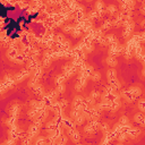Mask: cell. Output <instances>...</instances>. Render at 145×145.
<instances>
[{"label": "cell", "mask_w": 145, "mask_h": 145, "mask_svg": "<svg viewBox=\"0 0 145 145\" xmlns=\"http://www.w3.org/2000/svg\"><path fill=\"white\" fill-rule=\"evenodd\" d=\"M142 91L140 87H132V89H129L128 91H127V94H130V99H132V101L134 100V99L136 98V96L141 95Z\"/></svg>", "instance_id": "obj_1"}, {"label": "cell", "mask_w": 145, "mask_h": 145, "mask_svg": "<svg viewBox=\"0 0 145 145\" xmlns=\"http://www.w3.org/2000/svg\"><path fill=\"white\" fill-rule=\"evenodd\" d=\"M69 135H70V138H72L74 142H78L79 138H81V136H79V133H78L76 129H74V128L69 130Z\"/></svg>", "instance_id": "obj_2"}, {"label": "cell", "mask_w": 145, "mask_h": 145, "mask_svg": "<svg viewBox=\"0 0 145 145\" xmlns=\"http://www.w3.org/2000/svg\"><path fill=\"white\" fill-rule=\"evenodd\" d=\"M74 72H75V68L73 66H66L64 68V74L66 75V77H69V76H72Z\"/></svg>", "instance_id": "obj_3"}, {"label": "cell", "mask_w": 145, "mask_h": 145, "mask_svg": "<svg viewBox=\"0 0 145 145\" xmlns=\"http://www.w3.org/2000/svg\"><path fill=\"white\" fill-rule=\"evenodd\" d=\"M33 89H34V93H35V94H38V95H43V86H42V85L35 84V85L33 86Z\"/></svg>", "instance_id": "obj_4"}, {"label": "cell", "mask_w": 145, "mask_h": 145, "mask_svg": "<svg viewBox=\"0 0 145 145\" xmlns=\"http://www.w3.org/2000/svg\"><path fill=\"white\" fill-rule=\"evenodd\" d=\"M134 118H135L136 123H138V124H141V125H144V115H143V112L136 113Z\"/></svg>", "instance_id": "obj_5"}, {"label": "cell", "mask_w": 145, "mask_h": 145, "mask_svg": "<svg viewBox=\"0 0 145 145\" xmlns=\"http://www.w3.org/2000/svg\"><path fill=\"white\" fill-rule=\"evenodd\" d=\"M95 130H96V127H95L92 123H90L86 127H85V132H86L87 134H93V133H94Z\"/></svg>", "instance_id": "obj_6"}, {"label": "cell", "mask_w": 145, "mask_h": 145, "mask_svg": "<svg viewBox=\"0 0 145 145\" xmlns=\"http://www.w3.org/2000/svg\"><path fill=\"white\" fill-rule=\"evenodd\" d=\"M107 62H108V65H109V66L115 67L116 65H117V59H116L113 56H109L107 58Z\"/></svg>", "instance_id": "obj_7"}, {"label": "cell", "mask_w": 145, "mask_h": 145, "mask_svg": "<svg viewBox=\"0 0 145 145\" xmlns=\"http://www.w3.org/2000/svg\"><path fill=\"white\" fill-rule=\"evenodd\" d=\"M107 13L109 14V15H115V14L117 13V7H116L115 5H109L107 7Z\"/></svg>", "instance_id": "obj_8"}, {"label": "cell", "mask_w": 145, "mask_h": 145, "mask_svg": "<svg viewBox=\"0 0 145 145\" xmlns=\"http://www.w3.org/2000/svg\"><path fill=\"white\" fill-rule=\"evenodd\" d=\"M81 33H82V28H81V26H74L73 31H72V34H73L74 38H77V36H78Z\"/></svg>", "instance_id": "obj_9"}, {"label": "cell", "mask_w": 145, "mask_h": 145, "mask_svg": "<svg viewBox=\"0 0 145 145\" xmlns=\"http://www.w3.org/2000/svg\"><path fill=\"white\" fill-rule=\"evenodd\" d=\"M113 26V24H112V21H106L104 22V24L102 25V31H107V30H109V28H111Z\"/></svg>", "instance_id": "obj_10"}, {"label": "cell", "mask_w": 145, "mask_h": 145, "mask_svg": "<svg viewBox=\"0 0 145 145\" xmlns=\"http://www.w3.org/2000/svg\"><path fill=\"white\" fill-rule=\"evenodd\" d=\"M84 120H85V116L82 115V113H79L77 117H75V123L77 125H82L84 123Z\"/></svg>", "instance_id": "obj_11"}, {"label": "cell", "mask_w": 145, "mask_h": 145, "mask_svg": "<svg viewBox=\"0 0 145 145\" xmlns=\"http://www.w3.org/2000/svg\"><path fill=\"white\" fill-rule=\"evenodd\" d=\"M110 84H111V87H112V89H116V90L120 89V83H119V82H117V79H116V78L111 79Z\"/></svg>", "instance_id": "obj_12"}, {"label": "cell", "mask_w": 145, "mask_h": 145, "mask_svg": "<svg viewBox=\"0 0 145 145\" xmlns=\"http://www.w3.org/2000/svg\"><path fill=\"white\" fill-rule=\"evenodd\" d=\"M10 112L13 113V116L15 117L17 113L19 112V106H18V104H14V106L11 107V109H10Z\"/></svg>", "instance_id": "obj_13"}, {"label": "cell", "mask_w": 145, "mask_h": 145, "mask_svg": "<svg viewBox=\"0 0 145 145\" xmlns=\"http://www.w3.org/2000/svg\"><path fill=\"white\" fill-rule=\"evenodd\" d=\"M107 42H109V43H111V44H117L118 43V41H117V39H116L115 35H109L108 36Z\"/></svg>", "instance_id": "obj_14"}, {"label": "cell", "mask_w": 145, "mask_h": 145, "mask_svg": "<svg viewBox=\"0 0 145 145\" xmlns=\"http://www.w3.org/2000/svg\"><path fill=\"white\" fill-rule=\"evenodd\" d=\"M100 78H101V74H100V73H98V72L92 73V75H91V79H92V81H94V82L99 81Z\"/></svg>", "instance_id": "obj_15"}, {"label": "cell", "mask_w": 145, "mask_h": 145, "mask_svg": "<svg viewBox=\"0 0 145 145\" xmlns=\"http://www.w3.org/2000/svg\"><path fill=\"white\" fill-rule=\"evenodd\" d=\"M103 7H104V4H103V1H101V0H99V1L95 4V9L98 11H102Z\"/></svg>", "instance_id": "obj_16"}, {"label": "cell", "mask_w": 145, "mask_h": 145, "mask_svg": "<svg viewBox=\"0 0 145 145\" xmlns=\"http://www.w3.org/2000/svg\"><path fill=\"white\" fill-rule=\"evenodd\" d=\"M27 75H28V72H27V70H24V72H22L21 74H19V76H17V81H18V82L22 81V79H24Z\"/></svg>", "instance_id": "obj_17"}, {"label": "cell", "mask_w": 145, "mask_h": 145, "mask_svg": "<svg viewBox=\"0 0 145 145\" xmlns=\"http://www.w3.org/2000/svg\"><path fill=\"white\" fill-rule=\"evenodd\" d=\"M108 78H109V79L116 78V70H115V69H110V70H108Z\"/></svg>", "instance_id": "obj_18"}, {"label": "cell", "mask_w": 145, "mask_h": 145, "mask_svg": "<svg viewBox=\"0 0 145 145\" xmlns=\"http://www.w3.org/2000/svg\"><path fill=\"white\" fill-rule=\"evenodd\" d=\"M66 76H64V75H60V76H58L57 77V84H64L65 83V81H66Z\"/></svg>", "instance_id": "obj_19"}, {"label": "cell", "mask_w": 145, "mask_h": 145, "mask_svg": "<svg viewBox=\"0 0 145 145\" xmlns=\"http://www.w3.org/2000/svg\"><path fill=\"white\" fill-rule=\"evenodd\" d=\"M73 28H74L73 25H65V26L62 27V30H64L65 33H72Z\"/></svg>", "instance_id": "obj_20"}, {"label": "cell", "mask_w": 145, "mask_h": 145, "mask_svg": "<svg viewBox=\"0 0 145 145\" xmlns=\"http://www.w3.org/2000/svg\"><path fill=\"white\" fill-rule=\"evenodd\" d=\"M120 124L123 125V126L125 127H127V125H129V121H128V118L127 117H121L120 119Z\"/></svg>", "instance_id": "obj_21"}, {"label": "cell", "mask_w": 145, "mask_h": 145, "mask_svg": "<svg viewBox=\"0 0 145 145\" xmlns=\"http://www.w3.org/2000/svg\"><path fill=\"white\" fill-rule=\"evenodd\" d=\"M102 130L104 132V134H109V132H110V128H109V125L108 124H103L102 125Z\"/></svg>", "instance_id": "obj_22"}, {"label": "cell", "mask_w": 145, "mask_h": 145, "mask_svg": "<svg viewBox=\"0 0 145 145\" xmlns=\"http://www.w3.org/2000/svg\"><path fill=\"white\" fill-rule=\"evenodd\" d=\"M90 98H92L93 100H96V99H99V98H100V93H99V92H96V91H94V92H92V93H91Z\"/></svg>", "instance_id": "obj_23"}, {"label": "cell", "mask_w": 145, "mask_h": 145, "mask_svg": "<svg viewBox=\"0 0 145 145\" xmlns=\"http://www.w3.org/2000/svg\"><path fill=\"white\" fill-rule=\"evenodd\" d=\"M138 108H140L141 112H144L145 107H144V100H143V99H141V100H140V102H138Z\"/></svg>", "instance_id": "obj_24"}, {"label": "cell", "mask_w": 145, "mask_h": 145, "mask_svg": "<svg viewBox=\"0 0 145 145\" xmlns=\"http://www.w3.org/2000/svg\"><path fill=\"white\" fill-rule=\"evenodd\" d=\"M57 91H58L59 93L65 92V84H59V85H58V89H57Z\"/></svg>", "instance_id": "obj_25"}, {"label": "cell", "mask_w": 145, "mask_h": 145, "mask_svg": "<svg viewBox=\"0 0 145 145\" xmlns=\"http://www.w3.org/2000/svg\"><path fill=\"white\" fill-rule=\"evenodd\" d=\"M127 136H128V135H126V134H120L118 136V141L119 142H124L127 138Z\"/></svg>", "instance_id": "obj_26"}, {"label": "cell", "mask_w": 145, "mask_h": 145, "mask_svg": "<svg viewBox=\"0 0 145 145\" xmlns=\"http://www.w3.org/2000/svg\"><path fill=\"white\" fill-rule=\"evenodd\" d=\"M56 40H57V42H59V43H62V42H64V40H65V38L61 35V34H58V35H57V38H56Z\"/></svg>", "instance_id": "obj_27"}, {"label": "cell", "mask_w": 145, "mask_h": 145, "mask_svg": "<svg viewBox=\"0 0 145 145\" xmlns=\"http://www.w3.org/2000/svg\"><path fill=\"white\" fill-rule=\"evenodd\" d=\"M32 52H33V56H36V57H38L39 53H40V50L38 49V48H34V49L32 50Z\"/></svg>", "instance_id": "obj_28"}, {"label": "cell", "mask_w": 145, "mask_h": 145, "mask_svg": "<svg viewBox=\"0 0 145 145\" xmlns=\"http://www.w3.org/2000/svg\"><path fill=\"white\" fill-rule=\"evenodd\" d=\"M93 49H94V47H93L92 44H89L86 47V51H89V52H90V51H93Z\"/></svg>", "instance_id": "obj_29"}, {"label": "cell", "mask_w": 145, "mask_h": 145, "mask_svg": "<svg viewBox=\"0 0 145 145\" xmlns=\"http://www.w3.org/2000/svg\"><path fill=\"white\" fill-rule=\"evenodd\" d=\"M44 142H45V138H43V137H39L36 140V143H44Z\"/></svg>", "instance_id": "obj_30"}, {"label": "cell", "mask_w": 145, "mask_h": 145, "mask_svg": "<svg viewBox=\"0 0 145 145\" xmlns=\"http://www.w3.org/2000/svg\"><path fill=\"white\" fill-rule=\"evenodd\" d=\"M67 142V137L66 136H64V137H61L60 140H59V143H66Z\"/></svg>", "instance_id": "obj_31"}]
</instances>
